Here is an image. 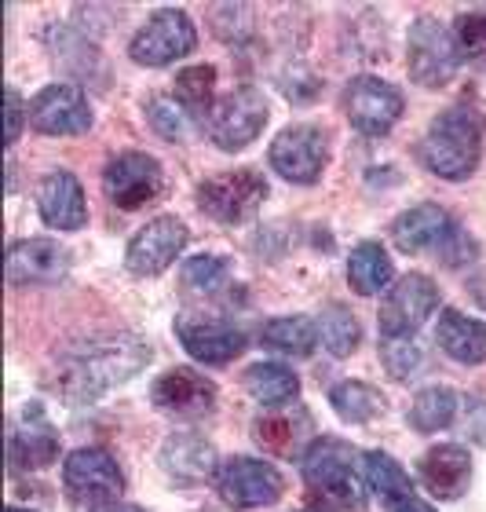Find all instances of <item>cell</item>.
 Instances as JSON below:
<instances>
[{
  "instance_id": "e575fe53",
  "label": "cell",
  "mask_w": 486,
  "mask_h": 512,
  "mask_svg": "<svg viewBox=\"0 0 486 512\" xmlns=\"http://www.w3.org/2000/svg\"><path fill=\"white\" fill-rule=\"evenodd\" d=\"M381 359H384V370H388L395 381H410V377L421 374V366H424L421 344L413 341V337H384Z\"/></svg>"
},
{
  "instance_id": "277c9868",
  "label": "cell",
  "mask_w": 486,
  "mask_h": 512,
  "mask_svg": "<svg viewBox=\"0 0 486 512\" xmlns=\"http://www.w3.org/2000/svg\"><path fill=\"white\" fill-rule=\"evenodd\" d=\"M267 194H271V187H267L264 172L231 169V172H220V176H209V180L201 183L198 209L223 227H242L264 209Z\"/></svg>"
},
{
  "instance_id": "f546056e",
  "label": "cell",
  "mask_w": 486,
  "mask_h": 512,
  "mask_svg": "<svg viewBox=\"0 0 486 512\" xmlns=\"http://www.w3.org/2000/svg\"><path fill=\"white\" fill-rule=\"evenodd\" d=\"M457 417V392L446 388V384H432L417 392V399L406 410V421H410L417 432H443V428L454 425Z\"/></svg>"
},
{
  "instance_id": "7402d4cb",
  "label": "cell",
  "mask_w": 486,
  "mask_h": 512,
  "mask_svg": "<svg viewBox=\"0 0 486 512\" xmlns=\"http://www.w3.org/2000/svg\"><path fill=\"white\" fill-rule=\"evenodd\" d=\"M161 469L180 487H198L216 472V447L194 432H176L161 443Z\"/></svg>"
},
{
  "instance_id": "d4e9b609",
  "label": "cell",
  "mask_w": 486,
  "mask_h": 512,
  "mask_svg": "<svg viewBox=\"0 0 486 512\" xmlns=\"http://www.w3.org/2000/svg\"><path fill=\"white\" fill-rule=\"evenodd\" d=\"M307 428H311V417L296 406V410H271V414L256 417L253 421V439L271 454V458H293L300 454V443H304ZM304 458V454H300Z\"/></svg>"
},
{
  "instance_id": "3957f363",
  "label": "cell",
  "mask_w": 486,
  "mask_h": 512,
  "mask_svg": "<svg viewBox=\"0 0 486 512\" xmlns=\"http://www.w3.org/2000/svg\"><path fill=\"white\" fill-rule=\"evenodd\" d=\"M417 158L439 180H468L483 158V121L468 107H450L428 125Z\"/></svg>"
},
{
  "instance_id": "ba28073f",
  "label": "cell",
  "mask_w": 486,
  "mask_h": 512,
  "mask_svg": "<svg viewBox=\"0 0 486 512\" xmlns=\"http://www.w3.org/2000/svg\"><path fill=\"white\" fill-rule=\"evenodd\" d=\"M103 191H106V198H110L117 209H125V213H136L143 205L158 202L161 194H165L161 161L143 154V150L117 154L103 169Z\"/></svg>"
},
{
  "instance_id": "2e32d148",
  "label": "cell",
  "mask_w": 486,
  "mask_h": 512,
  "mask_svg": "<svg viewBox=\"0 0 486 512\" xmlns=\"http://www.w3.org/2000/svg\"><path fill=\"white\" fill-rule=\"evenodd\" d=\"M216 384L209 381L198 370H187V366H176L169 374H161L150 388V399L158 410L180 417V421H201L216 410Z\"/></svg>"
},
{
  "instance_id": "836d02e7",
  "label": "cell",
  "mask_w": 486,
  "mask_h": 512,
  "mask_svg": "<svg viewBox=\"0 0 486 512\" xmlns=\"http://www.w3.org/2000/svg\"><path fill=\"white\" fill-rule=\"evenodd\" d=\"M147 121H150V128H154L161 139H169V143H183L187 132H191V114L169 96L147 99Z\"/></svg>"
},
{
  "instance_id": "5b68a950",
  "label": "cell",
  "mask_w": 486,
  "mask_h": 512,
  "mask_svg": "<svg viewBox=\"0 0 486 512\" xmlns=\"http://www.w3.org/2000/svg\"><path fill=\"white\" fill-rule=\"evenodd\" d=\"M194 44H198V30H194L191 15L180 8H161L150 15L147 26H139V33L128 44V55H132V63L158 70V66L191 55Z\"/></svg>"
},
{
  "instance_id": "7c38bea8",
  "label": "cell",
  "mask_w": 486,
  "mask_h": 512,
  "mask_svg": "<svg viewBox=\"0 0 486 512\" xmlns=\"http://www.w3.org/2000/svg\"><path fill=\"white\" fill-rule=\"evenodd\" d=\"M63 483L66 494L81 505H103L117 502L125 491V476L117 469V461L99 447H81L63 461Z\"/></svg>"
},
{
  "instance_id": "30bf717a",
  "label": "cell",
  "mask_w": 486,
  "mask_h": 512,
  "mask_svg": "<svg viewBox=\"0 0 486 512\" xmlns=\"http://www.w3.org/2000/svg\"><path fill=\"white\" fill-rule=\"evenodd\" d=\"M216 491L231 509H264V505H275L282 498L286 480L271 461L231 458L216 472Z\"/></svg>"
},
{
  "instance_id": "d590c367",
  "label": "cell",
  "mask_w": 486,
  "mask_h": 512,
  "mask_svg": "<svg viewBox=\"0 0 486 512\" xmlns=\"http://www.w3.org/2000/svg\"><path fill=\"white\" fill-rule=\"evenodd\" d=\"M454 41L465 63H472L476 70H486V11L461 15L454 26Z\"/></svg>"
},
{
  "instance_id": "4316f807",
  "label": "cell",
  "mask_w": 486,
  "mask_h": 512,
  "mask_svg": "<svg viewBox=\"0 0 486 512\" xmlns=\"http://www.w3.org/2000/svg\"><path fill=\"white\" fill-rule=\"evenodd\" d=\"M245 392L260 406H289L300 395V377L282 363H256L245 370Z\"/></svg>"
},
{
  "instance_id": "8992f818",
  "label": "cell",
  "mask_w": 486,
  "mask_h": 512,
  "mask_svg": "<svg viewBox=\"0 0 486 512\" xmlns=\"http://www.w3.org/2000/svg\"><path fill=\"white\" fill-rule=\"evenodd\" d=\"M410 48H406V63H410V77L421 88H443L461 66V52H457L454 30H446L443 22L432 15L410 26Z\"/></svg>"
},
{
  "instance_id": "1f68e13d",
  "label": "cell",
  "mask_w": 486,
  "mask_h": 512,
  "mask_svg": "<svg viewBox=\"0 0 486 512\" xmlns=\"http://www.w3.org/2000/svg\"><path fill=\"white\" fill-rule=\"evenodd\" d=\"M318 341L326 348L329 355H337V359H348L362 341V326L359 319L351 315L348 308H340V304H329L322 315H318Z\"/></svg>"
},
{
  "instance_id": "44dd1931",
  "label": "cell",
  "mask_w": 486,
  "mask_h": 512,
  "mask_svg": "<svg viewBox=\"0 0 486 512\" xmlns=\"http://www.w3.org/2000/svg\"><path fill=\"white\" fill-rule=\"evenodd\" d=\"M417 480L439 502H457L468 491V483H472V458L457 443H439L421 458Z\"/></svg>"
},
{
  "instance_id": "5bb4252c",
  "label": "cell",
  "mask_w": 486,
  "mask_h": 512,
  "mask_svg": "<svg viewBox=\"0 0 486 512\" xmlns=\"http://www.w3.org/2000/svg\"><path fill=\"white\" fill-rule=\"evenodd\" d=\"M402 92L388 81L373 74L355 77L344 92V110H348V121L355 132L362 136H388L395 121L402 118Z\"/></svg>"
},
{
  "instance_id": "9c48e42d",
  "label": "cell",
  "mask_w": 486,
  "mask_h": 512,
  "mask_svg": "<svg viewBox=\"0 0 486 512\" xmlns=\"http://www.w3.org/2000/svg\"><path fill=\"white\" fill-rule=\"evenodd\" d=\"M271 169L289 183H318L329 165V139L318 125H289L271 143Z\"/></svg>"
},
{
  "instance_id": "7bdbcfd3",
  "label": "cell",
  "mask_w": 486,
  "mask_h": 512,
  "mask_svg": "<svg viewBox=\"0 0 486 512\" xmlns=\"http://www.w3.org/2000/svg\"><path fill=\"white\" fill-rule=\"evenodd\" d=\"M8 512H26V509H8Z\"/></svg>"
},
{
  "instance_id": "d6a6232c",
  "label": "cell",
  "mask_w": 486,
  "mask_h": 512,
  "mask_svg": "<svg viewBox=\"0 0 486 512\" xmlns=\"http://www.w3.org/2000/svg\"><path fill=\"white\" fill-rule=\"evenodd\" d=\"M366 487L377 498H384V502H399V498H410L413 494L410 472L402 469L391 454H384V450H370L366 454Z\"/></svg>"
},
{
  "instance_id": "ffe728a7",
  "label": "cell",
  "mask_w": 486,
  "mask_h": 512,
  "mask_svg": "<svg viewBox=\"0 0 486 512\" xmlns=\"http://www.w3.org/2000/svg\"><path fill=\"white\" fill-rule=\"evenodd\" d=\"M37 213L55 231H81L88 224L85 187L74 172H48L37 187Z\"/></svg>"
},
{
  "instance_id": "9a60e30c",
  "label": "cell",
  "mask_w": 486,
  "mask_h": 512,
  "mask_svg": "<svg viewBox=\"0 0 486 512\" xmlns=\"http://www.w3.org/2000/svg\"><path fill=\"white\" fill-rule=\"evenodd\" d=\"M176 337L187 348L191 359L209 366L234 363L245 352V333L234 322L220 319V315H201V311H183L176 319Z\"/></svg>"
},
{
  "instance_id": "74e56055",
  "label": "cell",
  "mask_w": 486,
  "mask_h": 512,
  "mask_svg": "<svg viewBox=\"0 0 486 512\" xmlns=\"http://www.w3.org/2000/svg\"><path fill=\"white\" fill-rule=\"evenodd\" d=\"M227 278H231V260L227 256L205 253L183 264V282L191 289H201V293H216Z\"/></svg>"
},
{
  "instance_id": "d6986e66",
  "label": "cell",
  "mask_w": 486,
  "mask_h": 512,
  "mask_svg": "<svg viewBox=\"0 0 486 512\" xmlns=\"http://www.w3.org/2000/svg\"><path fill=\"white\" fill-rule=\"evenodd\" d=\"M454 235H457L454 216L446 213L443 205H432V202L413 205V209L395 216V224H391V242H395L402 253L439 256Z\"/></svg>"
},
{
  "instance_id": "8d00e7d4",
  "label": "cell",
  "mask_w": 486,
  "mask_h": 512,
  "mask_svg": "<svg viewBox=\"0 0 486 512\" xmlns=\"http://www.w3.org/2000/svg\"><path fill=\"white\" fill-rule=\"evenodd\" d=\"M212 30L227 44H245L256 30L253 8L249 4H216L212 8Z\"/></svg>"
},
{
  "instance_id": "603a6c76",
  "label": "cell",
  "mask_w": 486,
  "mask_h": 512,
  "mask_svg": "<svg viewBox=\"0 0 486 512\" xmlns=\"http://www.w3.org/2000/svg\"><path fill=\"white\" fill-rule=\"evenodd\" d=\"M59 458V436L44 421L41 406H26V428H15L8 436V465L15 472L48 469Z\"/></svg>"
},
{
  "instance_id": "4fadbf2b",
  "label": "cell",
  "mask_w": 486,
  "mask_h": 512,
  "mask_svg": "<svg viewBox=\"0 0 486 512\" xmlns=\"http://www.w3.org/2000/svg\"><path fill=\"white\" fill-rule=\"evenodd\" d=\"M435 308H439V286L428 275H421V271H410L384 297L381 333L384 337H413Z\"/></svg>"
},
{
  "instance_id": "ab89813d",
  "label": "cell",
  "mask_w": 486,
  "mask_h": 512,
  "mask_svg": "<svg viewBox=\"0 0 486 512\" xmlns=\"http://www.w3.org/2000/svg\"><path fill=\"white\" fill-rule=\"evenodd\" d=\"M468 410H472V414L465 417V432L476 439V443H486V403L468 399Z\"/></svg>"
},
{
  "instance_id": "7a4b0ae2",
  "label": "cell",
  "mask_w": 486,
  "mask_h": 512,
  "mask_svg": "<svg viewBox=\"0 0 486 512\" xmlns=\"http://www.w3.org/2000/svg\"><path fill=\"white\" fill-rule=\"evenodd\" d=\"M307 498L326 512H348L366 505V483L355 469V450L337 436L311 439L300 458Z\"/></svg>"
},
{
  "instance_id": "e0dca14e",
  "label": "cell",
  "mask_w": 486,
  "mask_h": 512,
  "mask_svg": "<svg viewBox=\"0 0 486 512\" xmlns=\"http://www.w3.org/2000/svg\"><path fill=\"white\" fill-rule=\"evenodd\" d=\"M70 249L55 238H22L8 246V282L11 286H55L70 275Z\"/></svg>"
},
{
  "instance_id": "ee69618b",
  "label": "cell",
  "mask_w": 486,
  "mask_h": 512,
  "mask_svg": "<svg viewBox=\"0 0 486 512\" xmlns=\"http://www.w3.org/2000/svg\"><path fill=\"white\" fill-rule=\"evenodd\" d=\"M201 512H216V509H201Z\"/></svg>"
},
{
  "instance_id": "8fae6325",
  "label": "cell",
  "mask_w": 486,
  "mask_h": 512,
  "mask_svg": "<svg viewBox=\"0 0 486 512\" xmlns=\"http://www.w3.org/2000/svg\"><path fill=\"white\" fill-rule=\"evenodd\" d=\"M191 231L180 216H154L147 227H139L125 249V264L139 278H158L176 264V256L187 249Z\"/></svg>"
},
{
  "instance_id": "b9f144b4",
  "label": "cell",
  "mask_w": 486,
  "mask_h": 512,
  "mask_svg": "<svg viewBox=\"0 0 486 512\" xmlns=\"http://www.w3.org/2000/svg\"><path fill=\"white\" fill-rule=\"evenodd\" d=\"M88 512H143L139 505H125V502H103V505H92Z\"/></svg>"
},
{
  "instance_id": "52a82bcc",
  "label": "cell",
  "mask_w": 486,
  "mask_h": 512,
  "mask_svg": "<svg viewBox=\"0 0 486 512\" xmlns=\"http://www.w3.org/2000/svg\"><path fill=\"white\" fill-rule=\"evenodd\" d=\"M205 125H209L212 143H216L220 150H227V154L245 150L267 125L264 92L253 85L234 88V92H227L223 99H216V107H212Z\"/></svg>"
},
{
  "instance_id": "60d3db41",
  "label": "cell",
  "mask_w": 486,
  "mask_h": 512,
  "mask_svg": "<svg viewBox=\"0 0 486 512\" xmlns=\"http://www.w3.org/2000/svg\"><path fill=\"white\" fill-rule=\"evenodd\" d=\"M388 512H435L428 502H421L417 494H410V498H399V502H388Z\"/></svg>"
},
{
  "instance_id": "ac0fdd59",
  "label": "cell",
  "mask_w": 486,
  "mask_h": 512,
  "mask_svg": "<svg viewBox=\"0 0 486 512\" xmlns=\"http://www.w3.org/2000/svg\"><path fill=\"white\" fill-rule=\"evenodd\" d=\"M30 125L41 136H81L92 128V107L81 88L48 85L30 103Z\"/></svg>"
},
{
  "instance_id": "f35d334b",
  "label": "cell",
  "mask_w": 486,
  "mask_h": 512,
  "mask_svg": "<svg viewBox=\"0 0 486 512\" xmlns=\"http://www.w3.org/2000/svg\"><path fill=\"white\" fill-rule=\"evenodd\" d=\"M4 103H8V107H4V114H8V147H15V139L22 136V118H30V107H22V96L19 92H15V88H8V92H4Z\"/></svg>"
},
{
  "instance_id": "4dcf8cb0",
  "label": "cell",
  "mask_w": 486,
  "mask_h": 512,
  "mask_svg": "<svg viewBox=\"0 0 486 512\" xmlns=\"http://www.w3.org/2000/svg\"><path fill=\"white\" fill-rule=\"evenodd\" d=\"M329 406H333L340 421H348V425H370L373 417L384 414L381 392L366 381H340L337 388L329 392Z\"/></svg>"
},
{
  "instance_id": "cb8c5ba5",
  "label": "cell",
  "mask_w": 486,
  "mask_h": 512,
  "mask_svg": "<svg viewBox=\"0 0 486 512\" xmlns=\"http://www.w3.org/2000/svg\"><path fill=\"white\" fill-rule=\"evenodd\" d=\"M435 341L450 359L465 366L486 363V322L472 319L465 311H443L435 326Z\"/></svg>"
},
{
  "instance_id": "83f0119b",
  "label": "cell",
  "mask_w": 486,
  "mask_h": 512,
  "mask_svg": "<svg viewBox=\"0 0 486 512\" xmlns=\"http://www.w3.org/2000/svg\"><path fill=\"white\" fill-rule=\"evenodd\" d=\"M260 341L275 352L289 355V359H304L315 352L318 344V322H311L307 315H286V319H271L260 330Z\"/></svg>"
},
{
  "instance_id": "484cf974",
  "label": "cell",
  "mask_w": 486,
  "mask_h": 512,
  "mask_svg": "<svg viewBox=\"0 0 486 512\" xmlns=\"http://www.w3.org/2000/svg\"><path fill=\"white\" fill-rule=\"evenodd\" d=\"M348 282L359 297H381L395 286V267L381 242H362L348 256Z\"/></svg>"
},
{
  "instance_id": "6da1fadb",
  "label": "cell",
  "mask_w": 486,
  "mask_h": 512,
  "mask_svg": "<svg viewBox=\"0 0 486 512\" xmlns=\"http://www.w3.org/2000/svg\"><path fill=\"white\" fill-rule=\"evenodd\" d=\"M150 363V344L132 337V333H117V337H99V341L74 344L70 352L55 366V388L70 399V403H92L103 392L117 384L132 381V377Z\"/></svg>"
},
{
  "instance_id": "f1b7e54d",
  "label": "cell",
  "mask_w": 486,
  "mask_h": 512,
  "mask_svg": "<svg viewBox=\"0 0 486 512\" xmlns=\"http://www.w3.org/2000/svg\"><path fill=\"white\" fill-rule=\"evenodd\" d=\"M172 99L180 103L191 118L209 121L212 107H216V66H187L176 74V88H172Z\"/></svg>"
}]
</instances>
